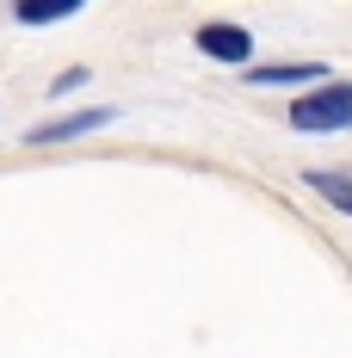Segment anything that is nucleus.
Instances as JSON below:
<instances>
[{"mask_svg":"<svg viewBox=\"0 0 352 358\" xmlns=\"http://www.w3.org/2000/svg\"><path fill=\"white\" fill-rule=\"evenodd\" d=\"M290 130H303V136L352 130V80H321L303 99H290Z\"/></svg>","mask_w":352,"mask_h":358,"instance_id":"f257e3e1","label":"nucleus"},{"mask_svg":"<svg viewBox=\"0 0 352 358\" xmlns=\"http://www.w3.org/2000/svg\"><path fill=\"white\" fill-rule=\"evenodd\" d=\"M192 43L211 56V62H253V31L247 25H229V19H211V25H198Z\"/></svg>","mask_w":352,"mask_h":358,"instance_id":"f03ea898","label":"nucleus"},{"mask_svg":"<svg viewBox=\"0 0 352 358\" xmlns=\"http://www.w3.org/2000/svg\"><path fill=\"white\" fill-rule=\"evenodd\" d=\"M99 124H111L106 106H87V111H69V117H50V124H37L25 143L43 148V143H69V136H87V130H99Z\"/></svg>","mask_w":352,"mask_h":358,"instance_id":"7ed1b4c3","label":"nucleus"},{"mask_svg":"<svg viewBox=\"0 0 352 358\" xmlns=\"http://www.w3.org/2000/svg\"><path fill=\"white\" fill-rule=\"evenodd\" d=\"M253 80L260 87H321L328 74L316 62H266V69H253Z\"/></svg>","mask_w":352,"mask_h":358,"instance_id":"20e7f679","label":"nucleus"},{"mask_svg":"<svg viewBox=\"0 0 352 358\" xmlns=\"http://www.w3.org/2000/svg\"><path fill=\"white\" fill-rule=\"evenodd\" d=\"M309 192H321V198H328V204H334L340 216H352V173H334V167H316V173H309Z\"/></svg>","mask_w":352,"mask_h":358,"instance_id":"39448f33","label":"nucleus"},{"mask_svg":"<svg viewBox=\"0 0 352 358\" xmlns=\"http://www.w3.org/2000/svg\"><path fill=\"white\" fill-rule=\"evenodd\" d=\"M74 13H80L74 0H19L13 19H19V25H50V19H74Z\"/></svg>","mask_w":352,"mask_h":358,"instance_id":"423d86ee","label":"nucleus"},{"mask_svg":"<svg viewBox=\"0 0 352 358\" xmlns=\"http://www.w3.org/2000/svg\"><path fill=\"white\" fill-rule=\"evenodd\" d=\"M74 87H87V69H69L62 80H56V93H74Z\"/></svg>","mask_w":352,"mask_h":358,"instance_id":"0eeeda50","label":"nucleus"}]
</instances>
